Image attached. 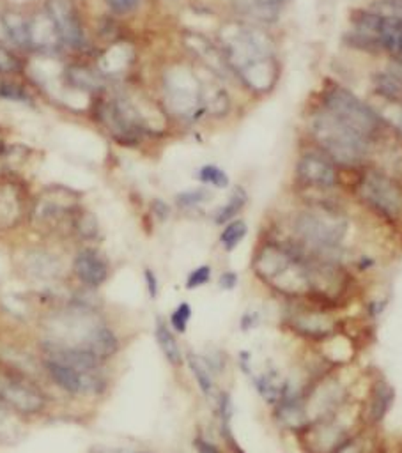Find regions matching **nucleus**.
<instances>
[{
  "mask_svg": "<svg viewBox=\"0 0 402 453\" xmlns=\"http://www.w3.org/2000/svg\"><path fill=\"white\" fill-rule=\"evenodd\" d=\"M220 48L225 62L246 88L271 92L278 81V60L271 37L257 25L234 21L221 30Z\"/></svg>",
  "mask_w": 402,
  "mask_h": 453,
  "instance_id": "f257e3e1",
  "label": "nucleus"
},
{
  "mask_svg": "<svg viewBox=\"0 0 402 453\" xmlns=\"http://www.w3.org/2000/svg\"><path fill=\"white\" fill-rule=\"evenodd\" d=\"M310 262L312 257L298 244L267 241L257 248L251 269L271 290L289 301H296L310 296Z\"/></svg>",
  "mask_w": 402,
  "mask_h": 453,
  "instance_id": "f03ea898",
  "label": "nucleus"
},
{
  "mask_svg": "<svg viewBox=\"0 0 402 453\" xmlns=\"http://www.w3.org/2000/svg\"><path fill=\"white\" fill-rule=\"evenodd\" d=\"M349 219L333 205H313L301 211L294 219L298 246L310 257L321 260H338L340 246L347 235Z\"/></svg>",
  "mask_w": 402,
  "mask_h": 453,
  "instance_id": "7ed1b4c3",
  "label": "nucleus"
},
{
  "mask_svg": "<svg viewBox=\"0 0 402 453\" xmlns=\"http://www.w3.org/2000/svg\"><path fill=\"white\" fill-rule=\"evenodd\" d=\"M308 133L324 156L342 166H358L370 152V142L367 138L322 108L310 117Z\"/></svg>",
  "mask_w": 402,
  "mask_h": 453,
  "instance_id": "20e7f679",
  "label": "nucleus"
},
{
  "mask_svg": "<svg viewBox=\"0 0 402 453\" xmlns=\"http://www.w3.org/2000/svg\"><path fill=\"white\" fill-rule=\"evenodd\" d=\"M359 428H363L361 402L349 400L340 411L308 423L294 437L303 453H335Z\"/></svg>",
  "mask_w": 402,
  "mask_h": 453,
  "instance_id": "39448f33",
  "label": "nucleus"
},
{
  "mask_svg": "<svg viewBox=\"0 0 402 453\" xmlns=\"http://www.w3.org/2000/svg\"><path fill=\"white\" fill-rule=\"evenodd\" d=\"M322 110L333 115L336 120L372 142L383 131V122L375 110L361 101L349 88L329 83L322 92Z\"/></svg>",
  "mask_w": 402,
  "mask_h": 453,
  "instance_id": "423d86ee",
  "label": "nucleus"
},
{
  "mask_svg": "<svg viewBox=\"0 0 402 453\" xmlns=\"http://www.w3.org/2000/svg\"><path fill=\"white\" fill-rule=\"evenodd\" d=\"M283 326L299 340L319 345L342 329L335 310L315 304L306 299L290 301L283 311Z\"/></svg>",
  "mask_w": 402,
  "mask_h": 453,
  "instance_id": "0eeeda50",
  "label": "nucleus"
},
{
  "mask_svg": "<svg viewBox=\"0 0 402 453\" xmlns=\"http://www.w3.org/2000/svg\"><path fill=\"white\" fill-rule=\"evenodd\" d=\"M97 120L124 145H133L140 138L151 133L147 119L142 115L140 108L124 96H115L110 99L97 101Z\"/></svg>",
  "mask_w": 402,
  "mask_h": 453,
  "instance_id": "6e6552de",
  "label": "nucleus"
},
{
  "mask_svg": "<svg viewBox=\"0 0 402 453\" xmlns=\"http://www.w3.org/2000/svg\"><path fill=\"white\" fill-rule=\"evenodd\" d=\"M165 101L170 111L182 119H197L204 113V81L186 65L172 67L163 80Z\"/></svg>",
  "mask_w": 402,
  "mask_h": 453,
  "instance_id": "1a4fd4ad",
  "label": "nucleus"
},
{
  "mask_svg": "<svg viewBox=\"0 0 402 453\" xmlns=\"http://www.w3.org/2000/svg\"><path fill=\"white\" fill-rule=\"evenodd\" d=\"M359 200L375 214L388 221H398L402 218V186L390 175L370 170L358 184Z\"/></svg>",
  "mask_w": 402,
  "mask_h": 453,
  "instance_id": "9d476101",
  "label": "nucleus"
},
{
  "mask_svg": "<svg viewBox=\"0 0 402 453\" xmlns=\"http://www.w3.org/2000/svg\"><path fill=\"white\" fill-rule=\"evenodd\" d=\"M0 400L14 412L28 416L41 414L48 403L44 391L21 373L0 375Z\"/></svg>",
  "mask_w": 402,
  "mask_h": 453,
  "instance_id": "9b49d317",
  "label": "nucleus"
},
{
  "mask_svg": "<svg viewBox=\"0 0 402 453\" xmlns=\"http://www.w3.org/2000/svg\"><path fill=\"white\" fill-rule=\"evenodd\" d=\"M46 11L58 32L60 41L74 50L85 48V30L78 9L71 0H48Z\"/></svg>",
  "mask_w": 402,
  "mask_h": 453,
  "instance_id": "f8f14e48",
  "label": "nucleus"
},
{
  "mask_svg": "<svg viewBox=\"0 0 402 453\" xmlns=\"http://www.w3.org/2000/svg\"><path fill=\"white\" fill-rule=\"evenodd\" d=\"M395 402V391L384 377H374L368 382L365 398L361 400V418L363 426L375 430L388 416Z\"/></svg>",
  "mask_w": 402,
  "mask_h": 453,
  "instance_id": "ddd939ff",
  "label": "nucleus"
},
{
  "mask_svg": "<svg viewBox=\"0 0 402 453\" xmlns=\"http://www.w3.org/2000/svg\"><path fill=\"white\" fill-rule=\"evenodd\" d=\"M298 180L315 189H333L338 184V173L328 157L306 152L296 165Z\"/></svg>",
  "mask_w": 402,
  "mask_h": 453,
  "instance_id": "4468645a",
  "label": "nucleus"
},
{
  "mask_svg": "<svg viewBox=\"0 0 402 453\" xmlns=\"http://www.w3.org/2000/svg\"><path fill=\"white\" fill-rule=\"evenodd\" d=\"M73 273L85 288L96 290L108 280L110 265L101 251L83 248L73 258Z\"/></svg>",
  "mask_w": 402,
  "mask_h": 453,
  "instance_id": "2eb2a0df",
  "label": "nucleus"
},
{
  "mask_svg": "<svg viewBox=\"0 0 402 453\" xmlns=\"http://www.w3.org/2000/svg\"><path fill=\"white\" fill-rule=\"evenodd\" d=\"M41 365H43V373L62 393H66L67 396H87L85 379L74 366L53 357H44V356H41Z\"/></svg>",
  "mask_w": 402,
  "mask_h": 453,
  "instance_id": "dca6fc26",
  "label": "nucleus"
},
{
  "mask_svg": "<svg viewBox=\"0 0 402 453\" xmlns=\"http://www.w3.org/2000/svg\"><path fill=\"white\" fill-rule=\"evenodd\" d=\"M154 340L170 366L181 368L184 365V352L179 345L177 334L172 331V327L168 326V320H165L163 317H156Z\"/></svg>",
  "mask_w": 402,
  "mask_h": 453,
  "instance_id": "f3484780",
  "label": "nucleus"
},
{
  "mask_svg": "<svg viewBox=\"0 0 402 453\" xmlns=\"http://www.w3.org/2000/svg\"><path fill=\"white\" fill-rule=\"evenodd\" d=\"M184 363L188 365V370H189V373L193 375V379H195L197 388L200 389V393H202L205 398L214 400L220 389L216 388V375L213 373V370H211L209 365L205 363L204 356L198 354V352L188 350V352H184Z\"/></svg>",
  "mask_w": 402,
  "mask_h": 453,
  "instance_id": "a211bd4d",
  "label": "nucleus"
},
{
  "mask_svg": "<svg viewBox=\"0 0 402 453\" xmlns=\"http://www.w3.org/2000/svg\"><path fill=\"white\" fill-rule=\"evenodd\" d=\"M186 42H188V46L191 48V51H193L198 58H202L213 73H216V74H225V73L230 71L228 65H227V62H225V57H223L220 46H214L211 41L204 39V37L198 35V34H189V35H186Z\"/></svg>",
  "mask_w": 402,
  "mask_h": 453,
  "instance_id": "6ab92c4d",
  "label": "nucleus"
},
{
  "mask_svg": "<svg viewBox=\"0 0 402 453\" xmlns=\"http://www.w3.org/2000/svg\"><path fill=\"white\" fill-rule=\"evenodd\" d=\"M251 384L255 388V391L259 393V396L267 403V405H274L282 395L285 379L282 377V373L276 368H266L259 373H253L251 377Z\"/></svg>",
  "mask_w": 402,
  "mask_h": 453,
  "instance_id": "aec40b11",
  "label": "nucleus"
},
{
  "mask_svg": "<svg viewBox=\"0 0 402 453\" xmlns=\"http://www.w3.org/2000/svg\"><path fill=\"white\" fill-rule=\"evenodd\" d=\"M27 267H28V273L32 274V278L43 280V281L58 278V274L62 271L60 260L46 251H32V255L27 262Z\"/></svg>",
  "mask_w": 402,
  "mask_h": 453,
  "instance_id": "412c9836",
  "label": "nucleus"
},
{
  "mask_svg": "<svg viewBox=\"0 0 402 453\" xmlns=\"http://www.w3.org/2000/svg\"><path fill=\"white\" fill-rule=\"evenodd\" d=\"M377 439L375 430L372 428H359L354 432L335 453H377Z\"/></svg>",
  "mask_w": 402,
  "mask_h": 453,
  "instance_id": "4be33fe9",
  "label": "nucleus"
},
{
  "mask_svg": "<svg viewBox=\"0 0 402 453\" xmlns=\"http://www.w3.org/2000/svg\"><path fill=\"white\" fill-rule=\"evenodd\" d=\"M4 28L9 39L19 48H30V19L19 12H9L4 18Z\"/></svg>",
  "mask_w": 402,
  "mask_h": 453,
  "instance_id": "5701e85b",
  "label": "nucleus"
},
{
  "mask_svg": "<svg viewBox=\"0 0 402 453\" xmlns=\"http://www.w3.org/2000/svg\"><path fill=\"white\" fill-rule=\"evenodd\" d=\"M372 81H374V90L379 97L402 101V80L393 71L375 73Z\"/></svg>",
  "mask_w": 402,
  "mask_h": 453,
  "instance_id": "b1692460",
  "label": "nucleus"
},
{
  "mask_svg": "<svg viewBox=\"0 0 402 453\" xmlns=\"http://www.w3.org/2000/svg\"><path fill=\"white\" fill-rule=\"evenodd\" d=\"M67 83L78 90H97L101 87V78L83 65H69L66 67Z\"/></svg>",
  "mask_w": 402,
  "mask_h": 453,
  "instance_id": "393cba45",
  "label": "nucleus"
},
{
  "mask_svg": "<svg viewBox=\"0 0 402 453\" xmlns=\"http://www.w3.org/2000/svg\"><path fill=\"white\" fill-rule=\"evenodd\" d=\"M246 191L243 188H236L232 191V195L228 196V200L216 211L214 214V223L216 225H227L228 221L236 219L237 214L243 211V207L246 205Z\"/></svg>",
  "mask_w": 402,
  "mask_h": 453,
  "instance_id": "a878e982",
  "label": "nucleus"
},
{
  "mask_svg": "<svg viewBox=\"0 0 402 453\" xmlns=\"http://www.w3.org/2000/svg\"><path fill=\"white\" fill-rule=\"evenodd\" d=\"M246 234H248V225L244 223V219L236 218L223 226L220 234V244L223 246L225 251H234L241 244V241L246 237Z\"/></svg>",
  "mask_w": 402,
  "mask_h": 453,
  "instance_id": "bb28decb",
  "label": "nucleus"
},
{
  "mask_svg": "<svg viewBox=\"0 0 402 453\" xmlns=\"http://www.w3.org/2000/svg\"><path fill=\"white\" fill-rule=\"evenodd\" d=\"M379 99H381V103L374 110L379 115L381 122L391 126L397 133L402 134V101L383 99V97H379Z\"/></svg>",
  "mask_w": 402,
  "mask_h": 453,
  "instance_id": "cd10ccee",
  "label": "nucleus"
},
{
  "mask_svg": "<svg viewBox=\"0 0 402 453\" xmlns=\"http://www.w3.org/2000/svg\"><path fill=\"white\" fill-rule=\"evenodd\" d=\"M191 315H193L191 304L186 303V301H182V303H179V304L172 310V313H170V317H168V326L172 327V331H174L175 334H184V333L188 331Z\"/></svg>",
  "mask_w": 402,
  "mask_h": 453,
  "instance_id": "c85d7f7f",
  "label": "nucleus"
},
{
  "mask_svg": "<svg viewBox=\"0 0 402 453\" xmlns=\"http://www.w3.org/2000/svg\"><path fill=\"white\" fill-rule=\"evenodd\" d=\"M213 198V191L207 188H195V189H186L175 196V203L181 209H191L197 207L204 202H209Z\"/></svg>",
  "mask_w": 402,
  "mask_h": 453,
  "instance_id": "c756f323",
  "label": "nucleus"
},
{
  "mask_svg": "<svg viewBox=\"0 0 402 453\" xmlns=\"http://www.w3.org/2000/svg\"><path fill=\"white\" fill-rule=\"evenodd\" d=\"M198 180H202L204 184H211L214 188H227L228 186V175L225 170H221L216 165H204L198 170Z\"/></svg>",
  "mask_w": 402,
  "mask_h": 453,
  "instance_id": "7c9ffc66",
  "label": "nucleus"
},
{
  "mask_svg": "<svg viewBox=\"0 0 402 453\" xmlns=\"http://www.w3.org/2000/svg\"><path fill=\"white\" fill-rule=\"evenodd\" d=\"M213 278V267L209 264H202L195 269H191L186 276V281H184V287L188 290H195V288H200L204 285H207Z\"/></svg>",
  "mask_w": 402,
  "mask_h": 453,
  "instance_id": "2f4dec72",
  "label": "nucleus"
},
{
  "mask_svg": "<svg viewBox=\"0 0 402 453\" xmlns=\"http://www.w3.org/2000/svg\"><path fill=\"white\" fill-rule=\"evenodd\" d=\"M375 14L393 19H402V0H379L372 4V9Z\"/></svg>",
  "mask_w": 402,
  "mask_h": 453,
  "instance_id": "473e14b6",
  "label": "nucleus"
},
{
  "mask_svg": "<svg viewBox=\"0 0 402 453\" xmlns=\"http://www.w3.org/2000/svg\"><path fill=\"white\" fill-rule=\"evenodd\" d=\"M0 96L5 99H12V101H21V103H34L30 94L19 87L18 83H2L0 85Z\"/></svg>",
  "mask_w": 402,
  "mask_h": 453,
  "instance_id": "72a5a7b5",
  "label": "nucleus"
},
{
  "mask_svg": "<svg viewBox=\"0 0 402 453\" xmlns=\"http://www.w3.org/2000/svg\"><path fill=\"white\" fill-rule=\"evenodd\" d=\"M202 356H204L205 363L209 365V368L213 370L214 375L223 373V370H225V366H227V356H225L223 350H220V349H211V350L204 352Z\"/></svg>",
  "mask_w": 402,
  "mask_h": 453,
  "instance_id": "f704fd0d",
  "label": "nucleus"
},
{
  "mask_svg": "<svg viewBox=\"0 0 402 453\" xmlns=\"http://www.w3.org/2000/svg\"><path fill=\"white\" fill-rule=\"evenodd\" d=\"M142 0H104L106 7L115 14H129L133 12Z\"/></svg>",
  "mask_w": 402,
  "mask_h": 453,
  "instance_id": "c9c22d12",
  "label": "nucleus"
},
{
  "mask_svg": "<svg viewBox=\"0 0 402 453\" xmlns=\"http://www.w3.org/2000/svg\"><path fill=\"white\" fill-rule=\"evenodd\" d=\"M143 281H145V288H147V294L151 299H156L158 294H159V280L156 276V273L149 267L143 269Z\"/></svg>",
  "mask_w": 402,
  "mask_h": 453,
  "instance_id": "e433bc0d",
  "label": "nucleus"
},
{
  "mask_svg": "<svg viewBox=\"0 0 402 453\" xmlns=\"http://www.w3.org/2000/svg\"><path fill=\"white\" fill-rule=\"evenodd\" d=\"M260 324V315L255 310H246L239 319V329L241 331H251Z\"/></svg>",
  "mask_w": 402,
  "mask_h": 453,
  "instance_id": "4c0bfd02",
  "label": "nucleus"
},
{
  "mask_svg": "<svg viewBox=\"0 0 402 453\" xmlns=\"http://www.w3.org/2000/svg\"><path fill=\"white\" fill-rule=\"evenodd\" d=\"M239 283V276L236 271H223L220 276H218V287L221 290H234Z\"/></svg>",
  "mask_w": 402,
  "mask_h": 453,
  "instance_id": "58836bf2",
  "label": "nucleus"
},
{
  "mask_svg": "<svg viewBox=\"0 0 402 453\" xmlns=\"http://www.w3.org/2000/svg\"><path fill=\"white\" fill-rule=\"evenodd\" d=\"M193 446H195L197 453H221L220 448H218L213 441H209L207 437H204V435H200V434L195 435Z\"/></svg>",
  "mask_w": 402,
  "mask_h": 453,
  "instance_id": "ea45409f",
  "label": "nucleus"
},
{
  "mask_svg": "<svg viewBox=\"0 0 402 453\" xmlns=\"http://www.w3.org/2000/svg\"><path fill=\"white\" fill-rule=\"evenodd\" d=\"M237 365H239L241 372H243L246 377H251V375H253L251 354H250L248 350H239V354H237Z\"/></svg>",
  "mask_w": 402,
  "mask_h": 453,
  "instance_id": "a19ab883",
  "label": "nucleus"
},
{
  "mask_svg": "<svg viewBox=\"0 0 402 453\" xmlns=\"http://www.w3.org/2000/svg\"><path fill=\"white\" fill-rule=\"evenodd\" d=\"M384 308H386V301L372 299V301L367 304L365 313H367V317H368V319H372V320H374V319H377V317H381V315H383Z\"/></svg>",
  "mask_w": 402,
  "mask_h": 453,
  "instance_id": "79ce46f5",
  "label": "nucleus"
},
{
  "mask_svg": "<svg viewBox=\"0 0 402 453\" xmlns=\"http://www.w3.org/2000/svg\"><path fill=\"white\" fill-rule=\"evenodd\" d=\"M152 211L158 214V218H159L161 221L166 219L168 214H170V207H168L165 202H161V200H154V202H152Z\"/></svg>",
  "mask_w": 402,
  "mask_h": 453,
  "instance_id": "37998d69",
  "label": "nucleus"
},
{
  "mask_svg": "<svg viewBox=\"0 0 402 453\" xmlns=\"http://www.w3.org/2000/svg\"><path fill=\"white\" fill-rule=\"evenodd\" d=\"M128 453H154V451H145V449H136V451H128Z\"/></svg>",
  "mask_w": 402,
  "mask_h": 453,
  "instance_id": "c03bdc74",
  "label": "nucleus"
}]
</instances>
